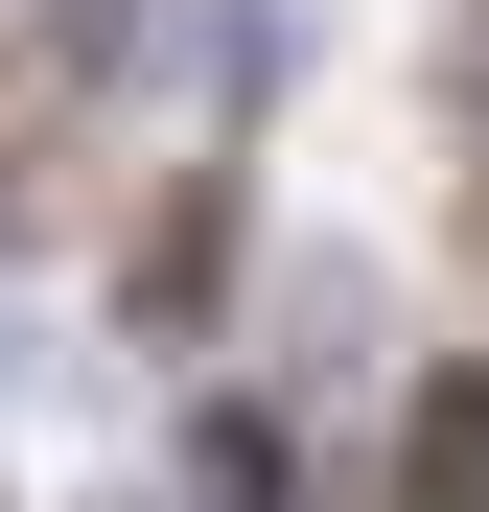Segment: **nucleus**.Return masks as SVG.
<instances>
[{
  "mask_svg": "<svg viewBox=\"0 0 489 512\" xmlns=\"http://www.w3.org/2000/svg\"><path fill=\"white\" fill-rule=\"evenodd\" d=\"M373 512H489V373H420V396H396Z\"/></svg>",
  "mask_w": 489,
  "mask_h": 512,
  "instance_id": "nucleus-1",
  "label": "nucleus"
},
{
  "mask_svg": "<svg viewBox=\"0 0 489 512\" xmlns=\"http://www.w3.org/2000/svg\"><path fill=\"white\" fill-rule=\"evenodd\" d=\"M0 512H24V489H0Z\"/></svg>",
  "mask_w": 489,
  "mask_h": 512,
  "instance_id": "nucleus-3",
  "label": "nucleus"
},
{
  "mask_svg": "<svg viewBox=\"0 0 489 512\" xmlns=\"http://www.w3.org/2000/svg\"><path fill=\"white\" fill-rule=\"evenodd\" d=\"M187 512H303V443H280V396H210V419H187Z\"/></svg>",
  "mask_w": 489,
  "mask_h": 512,
  "instance_id": "nucleus-2",
  "label": "nucleus"
}]
</instances>
